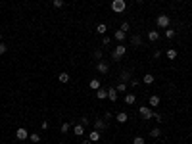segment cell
Returning a JSON list of instances; mask_svg holds the SVG:
<instances>
[{
    "label": "cell",
    "instance_id": "1",
    "mask_svg": "<svg viewBox=\"0 0 192 144\" xmlns=\"http://www.w3.org/2000/svg\"><path fill=\"white\" fill-rule=\"evenodd\" d=\"M125 54H127V46H125V44H117L115 48H113V52H112L113 62H119V60H121Z\"/></svg>",
    "mask_w": 192,
    "mask_h": 144
},
{
    "label": "cell",
    "instance_id": "2",
    "mask_svg": "<svg viewBox=\"0 0 192 144\" xmlns=\"http://www.w3.org/2000/svg\"><path fill=\"white\" fill-rule=\"evenodd\" d=\"M125 10H127V2H125V0H112V12L123 13Z\"/></svg>",
    "mask_w": 192,
    "mask_h": 144
},
{
    "label": "cell",
    "instance_id": "3",
    "mask_svg": "<svg viewBox=\"0 0 192 144\" xmlns=\"http://www.w3.org/2000/svg\"><path fill=\"white\" fill-rule=\"evenodd\" d=\"M156 25H158V27H165V29H167V27L171 25V19H169V16L161 13V16H158V17H156Z\"/></svg>",
    "mask_w": 192,
    "mask_h": 144
},
{
    "label": "cell",
    "instance_id": "4",
    "mask_svg": "<svg viewBox=\"0 0 192 144\" xmlns=\"http://www.w3.org/2000/svg\"><path fill=\"white\" fill-rule=\"evenodd\" d=\"M138 113H140V117H144V119H152L154 111H152L150 106H140V108H138Z\"/></svg>",
    "mask_w": 192,
    "mask_h": 144
},
{
    "label": "cell",
    "instance_id": "5",
    "mask_svg": "<svg viewBox=\"0 0 192 144\" xmlns=\"http://www.w3.org/2000/svg\"><path fill=\"white\" fill-rule=\"evenodd\" d=\"M132 79V73L129 71V69H123V71L119 73V83H127Z\"/></svg>",
    "mask_w": 192,
    "mask_h": 144
},
{
    "label": "cell",
    "instance_id": "6",
    "mask_svg": "<svg viewBox=\"0 0 192 144\" xmlns=\"http://www.w3.org/2000/svg\"><path fill=\"white\" fill-rule=\"evenodd\" d=\"M16 138H17V140H25V138H29V133H27V129L19 127V129L16 131Z\"/></svg>",
    "mask_w": 192,
    "mask_h": 144
},
{
    "label": "cell",
    "instance_id": "7",
    "mask_svg": "<svg viewBox=\"0 0 192 144\" xmlns=\"http://www.w3.org/2000/svg\"><path fill=\"white\" fill-rule=\"evenodd\" d=\"M96 69H98V73H104V75H106V73L109 71V66H108V62H102V60H100Z\"/></svg>",
    "mask_w": 192,
    "mask_h": 144
},
{
    "label": "cell",
    "instance_id": "8",
    "mask_svg": "<svg viewBox=\"0 0 192 144\" xmlns=\"http://www.w3.org/2000/svg\"><path fill=\"white\" fill-rule=\"evenodd\" d=\"M113 39H115L117 43H123V40L127 39V33H125V31H121V29H117L115 33H113Z\"/></svg>",
    "mask_w": 192,
    "mask_h": 144
},
{
    "label": "cell",
    "instance_id": "9",
    "mask_svg": "<svg viewBox=\"0 0 192 144\" xmlns=\"http://www.w3.org/2000/svg\"><path fill=\"white\" fill-rule=\"evenodd\" d=\"M73 134H77V137H83L85 134V127L81 123H75L73 125Z\"/></svg>",
    "mask_w": 192,
    "mask_h": 144
},
{
    "label": "cell",
    "instance_id": "10",
    "mask_svg": "<svg viewBox=\"0 0 192 144\" xmlns=\"http://www.w3.org/2000/svg\"><path fill=\"white\" fill-rule=\"evenodd\" d=\"M115 121L117 123H127V121H129V115H127L125 111H119V113L115 115Z\"/></svg>",
    "mask_w": 192,
    "mask_h": 144
},
{
    "label": "cell",
    "instance_id": "11",
    "mask_svg": "<svg viewBox=\"0 0 192 144\" xmlns=\"http://www.w3.org/2000/svg\"><path fill=\"white\" fill-rule=\"evenodd\" d=\"M106 127H108V125H106L104 119H96V121H94V129H96V131H104Z\"/></svg>",
    "mask_w": 192,
    "mask_h": 144
},
{
    "label": "cell",
    "instance_id": "12",
    "mask_svg": "<svg viewBox=\"0 0 192 144\" xmlns=\"http://www.w3.org/2000/svg\"><path fill=\"white\" fill-rule=\"evenodd\" d=\"M148 104H150V108H158L159 96H158V94H152V96H150V100H148Z\"/></svg>",
    "mask_w": 192,
    "mask_h": 144
},
{
    "label": "cell",
    "instance_id": "13",
    "mask_svg": "<svg viewBox=\"0 0 192 144\" xmlns=\"http://www.w3.org/2000/svg\"><path fill=\"white\" fill-rule=\"evenodd\" d=\"M89 140H90V142H98V140H100V131L92 129V133L89 134Z\"/></svg>",
    "mask_w": 192,
    "mask_h": 144
},
{
    "label": "cell",
    "instance_id": "14",
    "mask_svg": "<svg viewBox=\"0 0 192 144\" xmlns=\"http://www.w3.org/2000/svg\"><path fill=\"white\" fill-rule=\"evenodd\" d=\"M158 39H159V33H158L156 29H152V31L148 33V40H150V43H156Z\"/></svg>",
    "mask_w": 192,
    "mask_h": 144
},
{
    "label": "cell",
    "instance_id": "15",
    "mask_svg": "<svg viewBox=\"0 0 192 144\" xmlns=\"http://www.w3.org/2000/svg\"><path fill=\"white\" fill-rule=\"evenodd\" d=\"M106 31H108L106 23H98V25H96V33H98V35H106Z\"/></svg>",
    "mask_w": 192,
    "mask_h": 144
},
{
    "label": "cell",
    "instance_id": "16",
    "mask_svg": "<svg viewBox=\"0 0 192 144\" xmlns=\"http://www.w3.org/2000/svg\"><path fill=\"white\" fill-rule=\"evenodd\" d=\"M96 98H98V100L108 98V90L106 89H98V90H96Z\"/></svg>",
    "mask_w": 192,
    "mask_h": 144
},
{
    "label": "cell",
    "instance_id": "17",
    "mask_svg": "<svg viewBox=\"0 0 192 144\" xmlns=\"http://www.w3.org/2000/svg\"><path fill=\"white\" fill-rule=\"evenodd\" d=\"M108 98L112 102H117V90L115 89H108Z\"/></svg>",
    "mask_w": 192,
    "mask_h": 144
},
{
    "label": "cell",
    "instance_id": "18",
    "mask_svg": "<svg viewBox=\"0 0 192 144\" xmlns=\"http://www.w3.org/2000/svg\"><path fill=\"white\" fill-rule=\"evenodd\" d=\"M142 81H144V85H152V83H154V75H152V73H146V75L142 77Z\"/></svg>",
    "mask_w": 192,
    "mask_h": 144
},
{
    "label": "cell",
    "instance_id": "19",
    "mask_svg": "<svg viewBox=\"0 0 192 144\" xmlns=\"http://www.w3.org/2000/svg\"><path fill=\"white\" fill-rule=\"evenodd\" d=\"M131 43H132V46H140V44H142V39H140V35H132Z\"/></svg>",
    "mask_w": 192,
    "mask_h": 144
},
{
    "label": "cell",
    "instance_id": "20",
    "mask_svg": "<svg viewBox=\"0 0 192 144\" xmlns=\"http://www.w3.org/2000/svg\"><path fill=\"white\" fill-rule=\"evenodd\" d=\"M135 102H136V96L135 94H131V92H129V94H125V104H135Z\"/></svg>",
    "mask_w": 192,
    "mask_h": 144
},
{
    "label": "cell",
    "instance_id": "21",
    "mask_svg": "<svg viewBox=\"0 0 192 144\" xmlns=\"http://www.w3.org/2000/svg\"><path fill=\"white\" fill-rule=\"evenodd\" d=\"M58 79H60V83H69V73H60V75H58Z\"/></svg>",
    "mask_w": 192,
    "mask_h": 144
},
{
    "label": "cell",
    "instance_id": "22",
    "mask_svg": "<svg viewBox=\"0 0 192 144\" xmlns=\"http://www.w3.org/2000/svg\"><path fill=\"white\" fill-rule=\"evenodd\" d=\"M89 87H90V89H94V90H98L100 89V81H98V79H92V81L89 83Z\"/></svg>",
    "mask_w": 192,
    "mask_h": 144
},
{
    "label": "cell",
    "instance_id": "23",
    "mask_svg": "<svg viewBox=\"0 0 192 144\" xmlns=\"http://www.w3.org/2000/svg\"><path fill=\"white\" fill-rule=\"evenodd\" d=\"M165 54H167V58H169V60H175V58H177V50H173V48H169Z\"/></svg>",
    "mask_w": 192,
    "mask_h": 144
},
{
    "label": "cell",
    "instance_id": "24",
    "mask_svg": "<svg viewBox=\"0 0 192 144\" xmlns=\"http://www.w3.org/2000/svg\"><path fill=\"white\" fill-rule=\"evenodd\" d=\"M150 137H152V138H159V137H161V131H159L158 127H156V129H152V133H150Z\"/></svg>",
    "mask_w": 192,
    "mask_h": 144
},
{
    "label": "cell",
    "instance_id": "25",
    "mask_svg": "<svg viewBox=\"0 0 192 144\" xmlns=\"http://www.w3.org/2000/svg\"><path fill=\"white\" fill-rule=\"evenodd\" d=\"M165 37H167V39H173V37H175V29L167 27V29H165Z\"/></svg>",
    "mask_w": 192,
    "mask_h": 144
},
{
    "label": "cell",
    "instance_id": "26",
    "mask_svg": "<svg viewBox=\"0 0 192 144\" xmlns=\"http://www.w3.org/2000/svg\"><path fill=\"white\" fill-rule=\"evenodd\" d=\"M69 129H71V125H69V123H67V121H65V123H62V127H60V131H62L63 134H65L67 131H69Z\"/></svg>",
    "mask_w": 192,
    "mask_h": 144
},
{
    "label": "cell",
    "instance_id": "27",
    "mask_svg": "<svg viewBox=\"0 0 192 144\" xmlns=\"http://www.w3.org/2000/svg\"><path fill=\"white\" fill-rule=\"evenodd\" d=\"M29 140L33 142V144H36V142H40V134H29Z\"/></svg>",
    "mask_w": 192,
    "mask_h": 144
},
{
    "label": "cell",
    "instance_id": "28",
    "mask_svg": "<svg viewBox=\"0 0 192 144\" xmlns=\"http://www.w3.org/2000/svg\"><path fill=\"white\" fill-rule=\"evenodd\" d=\"M115 90H117V92H127V83H119Z\"/></svg>",
    "mask_w": 192,
    "mask_h": 144
},
{
    "label": "cell",
    "instance_id": "29",
    "mask_svg": "<svg viewBox=\"0 0 192 144\" xmlns=\"http://www.w3.org/2000/svg\"><path fill=\"white\" fill-rule=\"evenodd\" d=\"M152 119H156L158 123H161L163 121V117H161V113H158V111H154V115H152Z\"/></svg>",
    "mask_w": 192,
    "mask_h": 144
},
{
    "label": "cell",
    "instance_id": "30",
    "mask_svg": "<svg viewBox=\"0 0 192 144\" xmlns=\"http://www.w3.org/2000/svg\"><path fill=\"white\" fill-rule=\"evenodd\" d=\"M52 4H54V8H63V0H52Z\"/></svg>",
    "mask_w": 192,
    "mask_h": 144
},
{
    "label": "cell",
    "instance_id": "31",
    "mask_svg": "<svg viewBox=\"0 0 192 144\" xmlns=\"http://www.w3.org/2000/svg\"><path fill=\"white\" fill-rule=\"evenodd\" d=\"M119 29H121V31H125V33H127V31H129V29H131V25H129V23H127V21H123V23H121V27H119Z\"/></svg>",
    "mask_w": 192,
    "mask_h": 144
},
{
    "label": "cell",
    "instance_id": "32",
    "mask_svg": "<svg viewBox=\"0 0 192 144\" xmlns=\"http://www.w3.org/2000/svg\"><path fill=\"white\" fill-rule=\"evenodd\" d=\"M146 140H144V138L142 137H135V140H132V144H144Z\"/></svg>",
    "mask_w": 192,
    "mask_h": 144
},
{
    "label": "cell",
    "instance_id": "33",
    "mask_svg": "<svg viewBox=\"0 0 192 144\" xmlns=\"http://www.w3.org/2000/svg\"><path fill=\"white\" fill-rule=\"evenodd\" d=\"M94 58H96V60H102V50H100V48L94 50Z\"/></svg>",
    "mask_w": 192,
    "mask_h": 144
},
{
    "label": "cell",
    "instance_id": "34",
    "mask_svg": "<svg viewBox=\"0 0 192 144\" xmlns=\"http://www.w3.org/2000/svg\"><path fill=\"white\" fill-rule=\"evenodd\" d=\"M6 50H8V46L4 43H0V54H6Z\"/></svg>",
    "mask_w": 192,
    "mask_h": 144
},
{
    "label": "cell",
    "instance_id": "35",
    "mask_svg": "<svg viewBox=\"0 0 192 144\" xmlns=\"http://www.w3.org/2000/svg\"><path fill=\"white\" fill-rule=\"evenodd\" d=\"M90 123V119H86V117H81V125H83V127H85V125H89Z\"/></svg>",
    "mask_w": 192,
    "mask_h": 144
},
{
    "label": "cell",
    "instance_id": "36",
    "mask_svg": "<svg viewBox=\"0 0 192 144\" xmlns=\"http://www.w3.org/2000/svg\"><path fill=\"white\" fill-rule=\"evenodd\" d=\"M109 43H112V39H109V37H104V39H102V44H109Z\"/></svg>",
    "mask_w": 192,
    "mask_h": 144
},
{
    "label": "cell",
    "instance_id": "37",
    "mask_svg": "<svg viewBox=\"0 0 192 144\" xmlns=\"http://www.w3.org/2000/svg\"><path fill=\"white\" fill-rule=\"evenodd\" d=\"M131 87H138V79H131Z\"/></svg>",
    "mask_w": 192,
    "mask_h": 144
},
{
    "label": "cell",
    "instance_id": "38",
    "mask_svg": "<svg viewBox=\"0 0 192 144\" xmlns=\"http://www.w3.org/2000/svg\"><path fill=\"white\" fill-rule=\"evenodd\" d=\"M83 144H90V140H83Z\"/></svg>",
    "mask_w": 192,
    "mask_h": 144
},
{
    "label": "cell",
    "instance_id": "39",
    "mask_svg": "<svg viewBox=\"0 0 192 144\" xmlns=\"http://www.w3.org/2000/svg\"><path fill=\"white\" fill-rule=\"evenodd\" d=\"M135 2H138V4H140V2H144V0H135Z\"/></svg>",
    "mask_w": 192,
    "mask_h": 144
},
{
    "label": "cell",
    "instance_id": "40",
    "mask_svg": "<svg viewBox=\"0 0 192 144\" xmlns=\"http://www.w3.org/2000/svg\"><path fill=\"white\" fill-rule=\"evenodd\" d=\"M0 40H2V35H0Z\"/></svg>",
    "mask_w": 192,
    "mask_h": 144
},
{
    "label": "cell",
    "instance_id": "41",
    "mask_svg": "<svg viewBox=\"0 0 192 144\" xmlns=\"http://www.w3.org/2000/svg\"><path fill=\"white\" fill-rule=\"evenodd\" d=\"M179 2H185V0H179Z\"/></svg>",
    "mask_w": 192,
    "mask_h": 144
}]
</instances>
